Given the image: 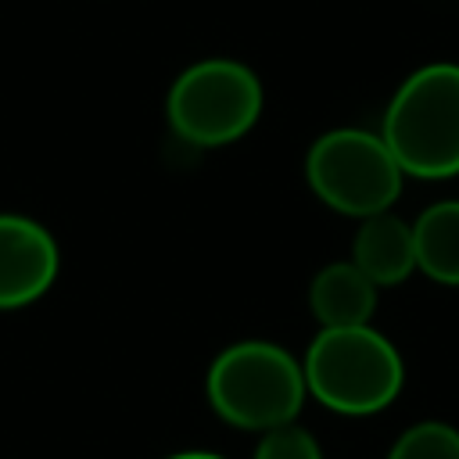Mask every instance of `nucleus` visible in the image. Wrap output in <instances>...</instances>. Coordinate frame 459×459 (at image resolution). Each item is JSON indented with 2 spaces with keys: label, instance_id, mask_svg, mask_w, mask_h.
Wrapping results in <instances>:
<instances>
[{
  "label": "nucleus",
  "instance_id": "9",
  "mask_svg": "<svg viewBox=\"0 0 459 459\" xmlns=\"http://www.w3.org/2000/svg\"><path fill=\"white\" fill-rule=\"evenodd\" d=\"M416 269L441 283L459 287V197L427 204L412 222Z\"/></svg>",
  "mask_w": 459,
  "mask_h": 459
},
{
  "label": "nucleus",
  "instance_id": "12",
  "mask_svg": "<svg viewBox=\"0 0 459 459\" xmlns=\"http://www.w3.org/2000/svg\"><path fill=\"white\" fill-rule=\"evenodd\" d=\"M165 459H222L215 452H176V455H165Z\"/></svg>",
  "mask_w": 459,
  "mask_h": 459
},
{
  "label": "nucleus",
  "instance_id": "7",
  "mask_svg": "<svg viewBox=\"0 0 459 459\" xmlns=\"http://www.w3.org/2000/svg\"><path fill=\"white\" fill-rule=\"evenodd\" d=\"M351 262L377 283V287H398L416 273V240L412 222H405L394 212H380L362 219L351 240Z\"/></svg>",
  "mask_w": 459,
  "mask_h": 459
},
{
  "label": "nucleus",
  "instance_id": "4",
  "mask_svg": "<svg viewBox=\"0 0 459 459\" xmlns=\"http://www.w3.org/2000/svg\"><path fill=\"white\" fill-rule=\"evenodd\" d=\"M305 179L312 194L351 219L391 212L402 194V165L380 133L369 129H330L305 154Z\"/></svg>",
  "mask_w": 459,
  "mask_h": 459
},
{
  "label": "nucleus",
  "instance_id": "10",
  "mask_svg": "<svg viewBox=\"0 0 459 459\" xmlns=\"http://www.w3.org/2000/svg\"><path fill=\"white\" fill-rule=\"evenodd\" d=\"M387 459H459V427L445 420H420L394 437Z\"/></svg>",
  "mask_w": 459,
  "mask_h": 459
},
{
  "label": "nucleus",
  "instance_id": "8",
  "mask_svg": "<svg viewBox=\"0 0 459 459\" xmlns=\"http://www.w3.org/2000/svg\"><path fill=\"white\" fill-rule=\"evenodd\" d=\"M377 283L348 258L323 265L308 283V308L323 330L369 326L377 312Z\"/></svg>",
  "mask_w": 459,
  "mask_h": 459
},
{
  "label": "nucleus",
  "instance_id": "5",
  "mask_svg": "<svg viewBox=\"0 0 459 459\" xmlns=\"http://www.w3.org/2000/svg\"><path fill=\"white\" fill-rule=\"evenodd\" d=\"M169 126L197 147L240 140L262 115L258 75L230 57H208L179 72L165 100Z\"/></svg>",
  "mask_w": 459,
  "mask_h": 459
},
{
  "label": "nucleus",
  "instance_id": "11",
  "mask_svg": "<svg viewBox=\"0 0 459 459\" xmlns=\"http://www.w3.org/2000/svg\"><path fill=\"white\" fill-rule=\"evenodd\" d=\"M255 459H323V448H319V441L305 427L283 423V427L262 430Z\"/></svg>",
  "mask_w": 459,
  "mask_h": 459
},
{
  "label": "nucleus",
  "instance_id": "1",
  "mask_svg": "<svg viewBox=\"0 0 459 459\" xmlns=\"http://www.w3.org/2000/svg\"><path fill=\"white\" fill-rule=\"evenodd\" d=\"M380 136L405 176H459V65L430 61L416 68L387 100Z\"/></svg>",
  "mask_w": 459,
  "mask_h": 459
},
{
  "label": "nucleus",
  "instance_id": "3",
  "mask_svg": "<svg viewBox=\"0 0 459 459\" xmlns=\"http://www.w3.org/2000/svg\"><path fill=\"white\" fill-rule=\"evenodd\" d=\"M308 387L301 362L273 341H240L219 351L208 369L212 409L240 430L294 423Z\"/></svg>",
  "mask_w": 459,
  "mask_h": 459
},
{
  "label": "nucleus",
  "instance_id": "6",
  "mask_svg": "<svg viewBox=\"0 0 459 459\" xmlns=\"http://www.w3.org/2000/svg\"><path fill=\"white\" fill-rule=\"evenodd\" d=\"M57 262V244L39 222L0 215V308H22L47 294Z\"/></svg>",
  "mask_w": 459,
  "mask_h": 459
},
{
  "label": "nucleus",
  "instance_id": "2",
  "mask_svg": "<svg viewBox=\"0 0 459 459\" xmlns=\"http://www.w3.org/2000/svg\"><path fill=\"white\" fill-rule=\"evenodd\" d=\"M301 373L308 394L341 416H373L387 409L405 384L398 348L373 326L319 330Z\"/></svg>",
  "mask_w": 459,
  "mask_h": 459
}]
</instances>
